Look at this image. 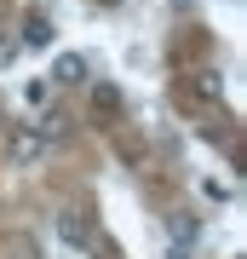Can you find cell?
<instances>
[{
    "label": "cell",
    "mask_w": 247,
    "mask_h": 259,
    "mask_svg": "<svg viewBox=\"0 0 247 259\" xmlns=\"http://www.w3.org/2000/svg\"><path fill=\"white\" fill-rule=\"evenodd\" d=\"M23 98H29V104H52V81H29Z\"/></svg>",
    "instance_id": "ba28073f"
},
{
    "label": "cell",
    "mask_w": 247,
    "mask_h": 259,
    "mask_svg": "<svg viewBox=\"0 0 247 259\" xmlns=\"http://www.w3.org/2000/svg\"><path fill=\"white\" fill-rule=\"evenodd\" d=\"M52 40H58V29H52V18L29 6V12H23V23H18V47H29V52H40V47H52Z\"/></svg>",
    "instance_id": "7a4b0ae2"
},
{
    "label": "cell",
    "mask_w": 247,
    "mask_h": 259,
    "mask_svg": "<svg viewBox=\"0 0 247 259\" xmlns=\"http://www.w3.org/2000/svg\"><path fill=\"white\" fill-rule=\"evenodd\" d=\"M12 167H40L46 161V139L35 133V121H29V127H12Z\"/></svg>",
    "instance_id": "6da1fadb"
},
{
    "label": "cell",
    "mask_w": 247,
    "mask_h": 259,
    "mask_svg": "<svg viewBox=\"0 0 247 259\" xmlns=\"http://www.w3.org/2000/svg\"><path fill=\"white\" fill-rule=\"evenodd\" d=\"M18 58V35H0V64H12Z\"/></svg>",
    "instance_id": "30bf717a"
},
{
    "label": "cell",
    "mask_w": 247,
    "mask_h": 259,
    "mask_svg": "<svg viewBox=\"0 0 247 259\" xmlns=\"http://www.w3.org/2000/svg\"><path fill=\"white\" fill-rule=\"evenodd\" d=\"M92 115H98V121L121 115V93H115V87H92Z\"/></svg>",
    "instance_id": "8992f818"
},
{
    "label": "cell",
    "mask_w": 247,
    "mask_h": 259,
    "mask_svg": "<svg viewBox=\"0 0 247 259\" xmlns=\"http://www.w3.org/2000/svg\"><path fill=\"white\" fill-rule=\"evenodd\" d=\"M52 81H58V87H86V81H92V64H86L81 52H64V58L52 64Z\"/></svg>",
    "instance_id": "277c9868"
},
{
    "label": "cell",
    "mask_w": 247,
    "mask_h": 259,
    "mask_svg": "<svg viewBox=\"0 0 247 259\" xmlns=\"http://www.w3.org/2000/svg\"><path fill=\"white\" fill-rule=\"evenodd\" d=\"M190 98L219 104V98H224V75H219V69H195V75H190Z\"/></svg>",
    "instance_id": "5b68a950"
},
{
    "label": "cell",
    "mask_w": 247,
    "mask_h": 259,
    "mask_svg": "<svg viewBox=\"0 0 247 259\" xmlns=\"http://www.w3.org/2000/svg\"><path fill=\"white\" fill-rule=\"evenodd\" d=\"M173 236L184 242V248H190V242H195V219H173Z\"/></svg>",
    "instance_id": "9c48e42d"
},
{
    "label": "cell",
    "mask_w": 247,
    "mask_h": 259,
    "mask_svg": "<svg viewBox=\"0 0 247 259\" xmlns=\"http://www.w3.org/2000/svg\"><path fill=\"white\" fill-rule=\"evenodd\" d=\"M58 236L69 242V248H104L98 231H92V219L86 213H58Z\"/></svg>",
    "instance_id": "3957f363"
},
{
    "label": "cell",
    "mask_w": 247,
    "mask_h": 259,
    "mask_svg": "<svg viewBox=\"0 0 247 259\" xmlns=\"http://www.w3.org/2000/svg\"><path fill=\"white\" fill-rule=\"evenodd\" d=\"M35 133H40V139H46V144H52V139H64V133H69V115H64V110H46Z\"/></svg>",
    "instance_id": "52a82bcc"
}]
</instances>
